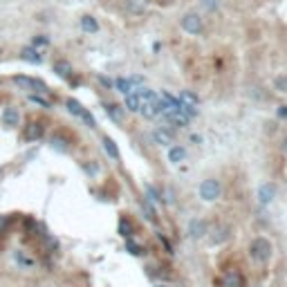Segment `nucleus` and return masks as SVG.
<instances>
[{"instance_id": "nucleus-1", "label": "nucleus", "mask_w": 287, "mask_h": 287, "mask_svg": "<svg viewBox=\"0 0 287 287\" xmlns=\"http://www.w3.org/2000/svg\"><path fill=\"white\" fill-rule=\"evenodd\" d=\"M249 256L258 265H267V262L271 260V256H274V245H271V240L267 236H256L249 242Z\"/></svg>"}, {"instance_id": "nucleus-2", "label": "nucleus", "mask_w": 287, "mask_h": 287, "mask_svg": "<svg viewBox=\"0 0 287 287\" xmlns=\"http://www.w3.org/2000/svg\"><path fill=\"white\" fill-rule=\"evenodd\" d=\"M198 195L202 202H215V200L222 195V182L218 178H207L200 182L198 186Z\"/></svg>"}, {"instance_id": "nucleus-3", "label": "nucleus", "mask_w": 287, "mask_h": 287, "mask_svg": "<svg viewBox=\"0 0 287 287\" xmlns=\"http://www.w3.org/2000/svg\"><path fill=\"white\" fill-rule=\"evenodd\" d=\"M180 27H182V32H186L189 36H198V34H202V30H204V18L200 16L198 12H186L184 16L180 18Z\"/></svg>"}, {"instance_id": "nucleus-4", "label": "nucleus", "mask_w": 287, "mask_h": 287, "mask_svg": "<svg viewBox=\"0 0 287 287\" xmlns=\"http://www.w3.org/2000/svg\"><path fill=\"white\" fill-rule=\"evenodd\" d=\"M14 83L21 85L23 90H30V92H43V94H45L47 90H50L45 81L34 79V76H23V74H18V76H14Z\"/></svg>"}, {"instance_id": "nucleus-5", "label": "nucleus", "mask_w": 287, "mask_h": 287, "mask_svg": "<svg viewBox=\"0 0 287 287\" xmlns=\"http://www.w3.org/2000/svg\"><path fill=\"white\" fill-rule=\"evenodd\" d=\"M153 141L157 144V146H173L175 144V130L171 126H157L155 130H153Z\"/></svg>"}, {"instance_id": "nucleus-6", "label": "nucleus", "mask_w": 287, "mask_h": 287, "mask_svg": "<svg viewBox=\"0 0 287 287\" xmlns=\"http://www.w3.org/2000/svg\"><path fill=\"white\" fill-rule=\"evenodd\" d=\"M222 287H247L245 274H242L240 269H236V267H229V269H224V274H222Z\"/></svg>"}, {"instance_id": "nucleus-7", "label": "nucleus", "mask_w": 287, "mask_h": 287, "mask_svg": "<svg viewBox=\"0 0 287 287\" xmlns=\"http://www.w3.org/2000/svg\"><path fill=\"white\" fill-rule=\"evenodd\" d=\"M258 204H262V207H267V204L274 202L276 198V186L271 184V182H262L260 186H258Z\"/></svg>"}, {"instance_id": "nucleus-8", "label": "nucleus", "mask_w": 287, "mask_h": 287, "mask_svg": "<svg viewBox=\"0 0 287 287\" xmlns=\"http://www.w3.org/2000/svg\"><path fill=\"white\" fill-rule=\"evenodd\" d=\"M209 233V224L207 220H200V218H193L189 222V238H193V240H200V238H204Z\"/></svg>"}, {"instance_id": "nucleus-9", "label": "nucleus", "mask_w": 287, "mask_h": 287, "mask_svg": "<svg viewBox=\"0 0 287 287\" xmlns=\"http://www.w3.org/2000/svg\"><path fill=\"white\" fill-rule=\"evenodd\" d=\"M45 135V126L41 121H30L25 128V141H38Z\"/></svg>"}, {"instance_id": "nucleus-10", "label": "nucleus", "mask_w": 287, "mask_h": 287, "mask_svg": "<svg viewBox=\"0 0 287 287\" xmlns=\"http://www.w3.org/2000/svg\"><path fill=\"white\" fill-rule=\"evenodd\" d=\"M103 110L114 123H123V119H126V108L119 103H103Z\"/></svg>"}, {"instance_id": "nucleus-11", "label": "nucleus", "mask_w": 287, "mask_h": 287, "mask_svg": "<svg viewBox=\"0 0 287 287\" xmlns=\"http://www.w3.org/2000/svg\"><path fill=\"white\" fill-rule=\"evenodd\" d=\"M3 123H5V126H9V128H16L18 123H21V112H18L16 106L5 108V112H3Z\"/></svg>"}, {"instance_id": "nucleus-12", "label": "nucleus", "mask_w": 287, "mask_h": 287, "mask_svg": "<svg viewBox=\"0 0 287 287\" xmlns=\"http://www.w3.org/2000/svg\"><path fill=\"white\" fill-rule=\"evenodd\" d=\"M21 56H23V61H27V63H32V65H41V63H43V54H41V50H36V47H32V45L23 47Z\"/></svg>"}, {"instance_id": "nucleus-13", "label": "nucleus", "mask_w": 287, "mask_h": 287, "mask_svg": "<svg viewBox=\"0 0 287 287\" xmlns=\"http://www.w3.org/2000/svg\"><path fill=\"white\" fill-rule=\"evenodd\" d=\"M166 157H169L171 164H182V162L186 160V148L180 146V144H173V146H169V153H166Z\"/></svg>"}, {"instance_id": "nucleus-14", "label": "nucleus", "mask_w": 287, "mask_h": 287, "mask_svg": "<svg viewBox=\"0 0 287 287\" xmlns=\"http://www.w3.org/2000/svg\"><path fill=\"white\" fill-rule=\"evenodd\" d=\"M79 25H81V30L88 32V34H97L99 32V21L94 16H90V14H83V16H81Z\"/></svg>"}, {"instance_id": "nucleus-15", "label": "nucleus", "mask_w": 287, "mask_h": 287, "mask_svg": "<svg viewBox=\"0 0 287 287\" xmlns=\"http://www.w3.org/2000/svg\"><path fill=\"white\" fill-rule=\"evenodd\" d=\"M54 72L61 76V79H68V81H74V70H72V65L68 61H56L54 63Z\"/></svg>"}, {"instance_id": "nucleus-16", "label": "nucleus", "mask_w": 287, "mask_h": 287, "mask_svg": "<svg viewBox=\"0 0 287 287\" xmlns=\"http://www.w3.org/2000/svg\"><path fill=\"white\" fill-rule=\"evenodd\" d=\"M117 233H119V236H121V238H126V240H128V238H132V236H135V224H132L128 218H119Z\"/></svg>"}, {"instance_id": "nucleus-17", "label": "nucleus", "mask_w": 287, "mask_h": 287, "mask_svg": "<svg viewBox=\"0 0 287 287\" xmlns=\"http://www.w3.org/2000/svg\"><path fill=\"white\" fill-rule=\"evenodd\" d=\"M63 106L68 108V112H70V114H74V117H81V114H83V110H85L83 103H81L79 99H74V97H68V99H65Z\"/></svg>"}, {"instance_id": "nucleus-18", "label": "nucleus", "mask_w": 287, "mask_h": 287, "mask_svg": "<svg viewBox=\"0 0 287 287\" xmlns=\"http://www.w3.org/2000/svg\"><path fill=\"white\" fill-rule=\"evenodd\" d=\"M166 119H169V123L173 128H186L191 121V117H186V114H182V112H171V114H166Z\"/></svg>"}, {"instance_id": "nucleus-19", "label": "nucleus", "mask_w": 287, "mask_h": 287, "mask_svg": "<svg viewBox=\"0 0 287 287\" xmlns=\"http://www.w3.org/2000/svg\"><path fill=\"white\" fill-rule=\"evenodd\" d=\"M146 7H148V0H126V12L135 14V16L146 12Z\"/></svg>"}, {"instance_id": "nucleus-20", "label": "nucleus", "mask_w": 287, "mask_h": 287, "mask_svg": "<svg viewBox=\"0 0 287 287\" xmlns=\"http://www.w3.org/2000/svg\"><path fill=\"white\" fill-rule=\"evenodd\" d=\"M101 146H103V151L108 153V157H112V160H119V148H117V144H114L112 137L103 135V137H101Z\"/></svg>"}, {"instance_id": "nucleus-21", "label": "nucleus", "mask_w": 287, "mask_h": 287, "mask_svg": "<svg viewBox=\"0 0 287 287\" xmlns=\"http://www.w3.org/2000/svg\"><path fill=\"white\" fill-rule=\"evenodd\" d=\"M141 99L137 97L135 92H130V94H126V97H123V106H126V110H130V112H139L141 110Z\"/></svg>"}, {"instance_id": "nucleus-22", "label": "nucleus", "mask_w": 287, "mask_h": 287, "mask_svg": "<svg viewBox=\"0 0 287 287\" xmlns=\"http://www.w3.org/2000/svg\"><path fill=\"white\" fill-rule=\"evenodd\" d=\"M144 193H146V195H144V198H146V200H148V202H151V204H155V202H162V191L157 189V186H153V184H146V186H144Z\"/></svg>"}, {"instance_id": "nucleus-23", "label": "nucleus", "mask_w": 287, "mask_h": 287, "mask_svg": "<svg viewBox=\"0 0 287 287\" xmlns=\"http://www.w3.org/2000/svg\"><path fill=\"white\" fill-rule=\"evenodd\" d=\"M112 88H117L123 97H126V94H130L132 90H135V88H132V83H130V79H114L112 81Z\"/></svg>"}, {"instance_id": "nucleus-24", "label": "nucleus", "mask_w": 287, "mask_h": 287, "mask_svg": "<svg viewBox=\"0 0 287 287\" xmlns=\"http://www.w3.org/2000/svg\"><path fill=\"white\" fill-rule=\"evenodd\" d=\"M14 260H16L23 269H27V267H34V258L27 256L25 251H14Z\"/></svg>"}, {"instance_id": "nucleus-25", "label": "nucleus", "mask_w": 287, "mask_h": 287, "mask_svg": "<svg viewBox=\"0 0 287 287\" xmlns=\"http://www.w3.org/2000/svg\"><path fill=\"white\" fill-rule=\"evenodd\" d=\"M139 207H141L144 215H146V220H153V222H155V220H157V211H155V207H153V204L148 202L146 198H141V200H139Z\"/></svg>"}, {"instance_id": "nucleus-26", "label": "nucleus", "mask_w": 287, "mask_h": 287, "mask_svg": "<svg viewBox=\"0 0 287 287\" xmlns=\"http://www.w3.org/2000/svg\"><path fill=\"white\" fill-rule=\"evenodd\" d=\"M126 251L130 253V256H135V258H141L144 256V247L139 245V242L132 240V238H128V240H126Z\"/></svg>"}, {"instance_id": "nucleus-27", "label": "nucleus", "mask_w": 287, "mask_h": 287, "mask_svg": "<svg viewBox=\"0 0 287 287\" xmlns=\"http://www.w3.org/2000/svg\"><path fill=\"white\" fill-rule=\"evenodd\" d=\"M200 5H202V12L213 14V12H218V9L222 7V0H200Z\"/></svg>"}, {"instance_id": "nucleus-28", "label": "nucleus", "mask_w": 287, "mask_h": 287, "mask_svg": "<svg viewBox=\"0 0 287 287\" xmlns=\"http://www.w3.org/2000/svg\"><path fill=\"white\" fill-rule=\"evenodd\" d=\"M32 47H36V50H43V47H50V36H43V34H38L32 38V43H30Z\"/></svg>"}, {"instance_id": "nucleus-29", "label": "nucleus", "mask_w": 287, "mask_h": 287, "mask_svg": "<svg viewBox=\"0 0 287 287\" xmlns=\"http://www.w3.org/2000/svg\"><path fill=\"white\" fill-rule=\"evenodd\" d=\"M27 99H30L32 103H36V106H41V108H45V110H52V101H50V99L38 97V94H30Z\"/></svg>"}, {"instance_id": "nucleus-30", "label": "nucleus", "mask_w": 287, "mask_h": 287, "mask_svg": "<svg viewBox=\"0 0 287 287\" xmlns=\"http://www.w3.org/2000/svg\"><path fill=\"white\" fill-rule=\"evenodd\" d=\"M274 88L278 90V92H287V74H278L274 79Z\"/></svg>"}, {"instance_id": "nucleus-31", "label": "nucleus", "mask_w": 287, "mask_h": 287, "mask_svg": "<svg viewBox=\"0 0 287 287\" xmlns=\"http://www.w3.org/2000/svg\"><path fill=\"white\" fill-rule=\"evenodd\" d=\"M79 119H83V123H85V126H88V128H92V130H94V128H97V121H94V117L88 112V110H83V114H81Z\"/></svg>"}, {"instance_id": "nucleus-32", "label": "nucleus", "mask_w": 287, "mask_h": 287, "mask_svg": "<svg viewBox=\"0 0 287 287\" xmlns=\"http://www.w3.org/2000/svg\"><path fill=\"white\" fill-rule=\"evenodd\" d=\"M7 224H9V215H0V233L7 229Z\"/></svg>"}, {"instance_id": "nucleus-33", "label": "nucleus", "mask_w": 287, "mask_h": 287, "mask_svg": "<svg viewBox=\"0 0 287 287\" xmlns=\"http://www.w3.org/2000/svg\"><path fill=\"white\" fill-rule=\"evenodd\" d=\"M278 119H287V106H280L278 108Z\"/></svg>"}, {"instance_id": "nucleus-34", "label": "nucleus", "mask_w": 287, "mask_h": 287, "mask_svg": "<svg viewBox=\"0 0 287 287\" xmlns=\"http://www.w3.org/2000/svg\"><path fill=\"white\" fill-rule=\"evenodd\" d=\"M99 81H101V83L106 85V88H112V81H110L108 76H99Z\"/></svg>"}, {"instance_id": "nucleus-35", "label": "nucleus", "mask_w": 287, "mask_h": 287, "mask_svg": "<svg viewBox=\"0 0 287 287\" xmlns=\"http://www.w3.org/2000/svg\"><path fill=\"white\" fill-rule=\"evenodd\" d=\"M280 148H283V153H285V155H287V135L283 137V141H280Z\"/></svg>"}, {"instance_id": "nucleus-36", "label": "nucleus", "mask_w": 287, "mask_h": 287, "mask_svg": "<svg viewBox=\"0 0 287 287\" xmlns=\"http://www.w3.org/2000/svg\"><path fill=\"white\" fill-rule=\"evenodd\" d=\"M155 287H169V285H164V283H157Z\"/></svg>"}, {"instance_id": "nucleus-37", "label": "nucleus", "mask_w": 287, "mask_h": 287, "mask_svg": "<svg viewBox=\"0 0 287 287\" xmlns=\"http://www.w3.org/2000/svg\"><path fill=\"white\" fill-rule=\"evenodd\" d=\"M256 287H260V285H256Z\"/></svg>"}]
</instances>
